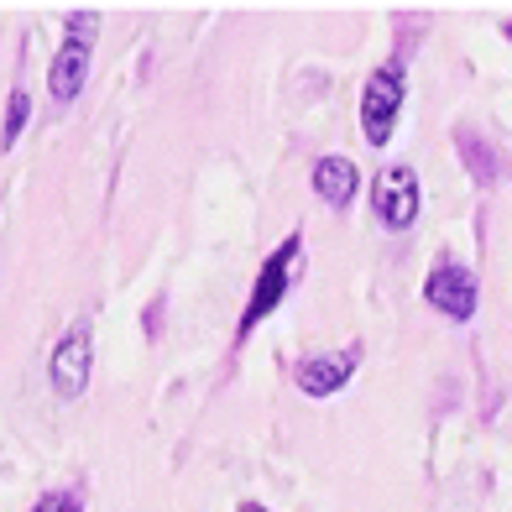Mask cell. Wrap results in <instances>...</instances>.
Here are the masks:
<instances>
[{
    "label": "cell",
    "instance_id": "6da1fadb",
    "mask_svg": "<svg viewBox=\"0 0 512 512\" xmlns=\"http://www.w3.org/2000/svg\"><path fill=\"white\" fill-rule=\"evenodd\" d=\"M95 27H100L95 11H74V16H68V37L58 42V58L48 68V95L58 105L79 100V89L89 79V63H95Z\"/></svg>",
    "mask_w": 512,
    "mask_h": 512
},
{
    "label": "cell",
    "instance_id": "7a4b0ae2",
    "mask_svg": "<svg viewBox=\"0 0 512 512\" xmlns=\"http://www.w3.org/2000/svg\"><path fill=\"white\" fill-rule=\"evenodd\" d=\"M298 251H304V236L293 230V236L267 256V267L256 272L251 298H246V314H241V340H246V335H251L277 304H283V293H288V283H293V267H298Z\"/></svg>",
    "mask_w": 512,
    "mask_h": 512
},
{
    "label": "cell",
    "instance_id": "3957f363",
    "mask_svg": "<svg viewBox=\"0 0 512 512\" xmlns=\"http://www.w3.org/2000/svg\"><path fill=\"white\" fill-rule=\"evenodd\" d=\"M398 110H403V68L387 63L366 79L361 89V131L371 147H387L392 142V126H398Z\"/></svg>",
    "mask_w": 512,
    "mask_h": 512
},
{
    "label": "cell",
    "instance_id": "277c9868",
    "mask_svg": "<svg viewBox=\"0 0 512 512\" xmlns=\"http://www.w3.org/2000/svg\"><path fill=\"white\" fill-rule=\"evenodd\" d=\"M371 209H377V220L392 225V230H408L418 220V173L408 162H392L371 178Z\"/></svg>",
    "mask_w": 512,
    "mask_h": 512
},
{
    "label": "cell",
    "instance_id": "5b68a950",
    "mask_svg": "<svg viewBox=\"0 0 512 512\" xmlns=\"http://www.w3.org/2000/svg\"><path fill=\"white\" fill-rule=\"evenodd\" d=\"M89 366H95V345H89V324H74L58 345H53V361H48V377L58 398H79L89 387Z\"/></svg>",
    "mask_w": 512,
    "mask_h": 512
},
{
    "label": "cell",
    "instance_id": "8992f818",
    "mask_svg": "<svg viewBox=\"0 0 512 512\" xmlns=\"http://www.w3.org/2000/svg\"><path fill=\"white\" fill-rule=\"evenodd\" d=\"M424 298H429V309H439L445 319L465 324L476 314V277L471 267H460V262H439L429 272V283H424Z\"/></svg>",
    "mask_w": 512,
    "mask_h": 512
},
{
    "label": "cell",
    "instance_id": "52a82bcc",
    "mask_svg": "<svg viewBox=\"0 0 512 512\" xmlns=\"http://www.w3.org/2000/svg\"><path fill=\"white\" fill-rule=\"evenodd\" d=\"M356 366H361V351L351 345V351H335V356H314L298 366V387L309 392V398H330V392H340L345 382L356 377Z\"/></svg>",
    "mask_w": 512,
    "mask_h": 512
},
{
    "label": "cell",
    "instance_id": "ba28073f",
    "mask_svg": "<svg viewBox=\"0 0 512 512\" xmlns=\"http://www.w3.org/2000/svg\"><path fill=\"white\" fill-rule=\"evenodd\" d=\"M356 189H361V173H356L351 157H319L314 162V194L330 209H345L356 199Z\"/></svg>",
    "mask_w": 512,
    "mask_h": 512
},
{
    "label": "cell",
    "instance_id": "9c48e42d",
    "mask_svg": "<svg viewBox=\"0 0 512 512\" xmlns=\"http://www.w3.org/2000/svg\"><path fill=\"white\" fill-rule=\"evenodd\" d=\"M27 121H32V95L27 89H11V100H6V126H0V147H16V136L27 131Z\"/></svg>",
    "mask_w": 512,
    "mask_h": 512
},
{
    "label": "cell",
    "instance_id": "30bf717a",
    "mask_svg": "<svg viewBox=\"0 0 512 512\" xmlns=\"http://www.w3.org/2000/svg\"><path fill=\"white\" fill-rule=\"evenodd\" d=\"M32 512H84V507H79V497H74V492H48Z\"/></svg>",
    "mask_w": 512,
    "mask_h": 512
},
{
    "label": "cell",
    "instance_id": "8fae6325",
    "mask_svg": "<svg viewBox=\"0 0 512 512\" xmlns=\"http://www.w3.org/2000/svg\"><path fill=\"white\" fill-rule=\"evenodd\" d=\"M241 512H267L262 502H241Z\"/></svg>",
    "mask_w": 512,
    "mask_h": 512
}]
</instances>
